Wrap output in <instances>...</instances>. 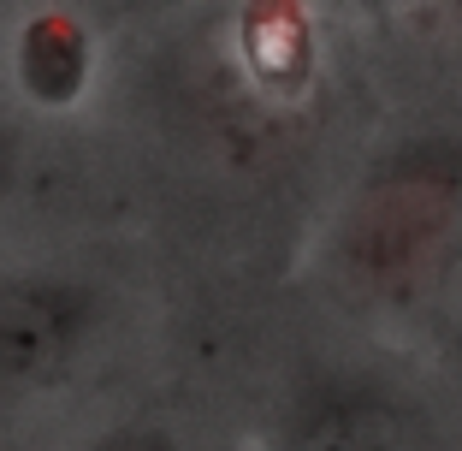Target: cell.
Masks as SVG:
<instances>
[{"label":"cell","instance_id":"cell-2","mask_svg":"<svg viewBox=\"0 0 462 451\" xmlns=\"http://www.w3.org/2000/svg\"><path fill=\"white\" fill-rule=\"evenodd\" d=\"M101 303L66 274H0V410L48 392L96 339Z\"/></svg>","mask_w":462,"mask_h":451},{"label":"cell","instance_id":"cell-1","mask_svg":"<svg viewBox=\"0 0 462 451\" xmlns=\"http://www.w3.org/2000/svg\"><path fill=\"white\" fill-rule=\"evenodd\" d=\"M462 249V143L421 137L367 166L338 226V274L367 303L403 309Z\"/></svg>","mask_w":462,"mask_h":451},{"label":"cell","instance_id":"cell-6","mask_svg":"<svg viewBox=\"0 0 462 451\" xmlns=\"http://www.w3.org/2000/svg\"><path fill=\"white\" fill-rule=\"evenodd\" d=\"M13 178H18V137L0 125V196L13 191Z\"/></svg>","mask_w":462,"mask_h":451},{"label":"cell","instance_id":"cell-3","mask_svg":"<svg viewBox=\"0 0 462 451\" xmlns=\"http://www.w3.org/2000/svg\"><path fill=\"white\" fill-rule=\"evenodd\" d=\"M273 451H439V434L380 374H314L291 392Z\"/></svg>","mask_w":462,"mask_h":451},{"label":"cell","instance_id":"cell-5","mask_svg":"<svg viewBox=\"0 0 462 451\" xmlns=\"http://www.w3.org/2000/svg\"><path fill=\"white\" fill-rule=\"evenodd\" d=\"M78 451H184L166 428H154V422H125V428H107V434H96L89 446H78Z\"/></svg>","mask_w":462,"mask_h":451},{"label":"cell","instance_id":"cell-4","mask_svg":"<svg viewBox=\"0 0 462 451\" xmlns=\"http://www.w3.org/2000/svg\"><path fill=\"white\" fill-rule=\"evenodd\" d=\"M78 78H83V30L60 13L36 18L24 36V89L42 101H60L78 89Z\"/></svg>","mask_w":462,"mask_h":451}]
</instances>
